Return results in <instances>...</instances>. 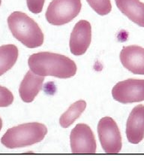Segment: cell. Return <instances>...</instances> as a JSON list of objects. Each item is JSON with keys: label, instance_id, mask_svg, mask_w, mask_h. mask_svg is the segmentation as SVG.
Returning <instances> with one entry per match:
<instances>
[{"label": "cell", "instance_id": "cell-16", "mask_svg": "<svg viewBox=\"0 0 144 161\" xmlns=\"http://www.w3.org/2000/svg\"><path fill=\"white\" fill-rule=\"evenodd\" d=\"M14 96L5 87L0 86V107H8L12 104Z\"/></svg>", "mask_w": 144, "mask_h": 161}, {"label": "cell", "instance_id": "cell-5", "mask_svg": "<svg viewBox=\"0 0 144 161\" xmlns=\"http://www.w3.org/2000/svg\"><path fill=\"white\" fill-rule=\"evenodd\" d=\"M98 133L101 147L105 153L118 154L122 150V136L116 121L110 117H104L98 124Z\"/></svg>", "mask_w": 144, "mask_h": 161}, {"label": "cell", "instance_id": "cell-1", "mask_svg": "<svg viewBox=\"0 0 144 161\" xmlns=\"http://www.w3.org/2000/svg\"><path fill=\"white\" fill-rule=\"evenodd\" d=\"M30 70L40 76L69 78L77 73L76 63L65 55L52 52H38L29 57Z\"/></svg>", "mask_w": 144, "mask_h": 161}, {"label": "cell", "instance_id": "cell-8", "mask_svg": "<svg viewBox=\"0 0 144 161\" xmlns=\"http://www.w3.org/2000/svg\"><path fill=\"white\" fill-rule=\"evenodd\" d=\"M92 40V26L89 21H78L71 34L69 47L72 54L80 56L89 48Z\"/></svg>", "mask_w": 144, "mask_h": 161}, {"label": "cell", "instance_id": "cell-19", "mask_svg": "<svg viewBox=\"0 0 144 161\" xmlns=\"http://www.w3.org/2000/svg\"><path fill=\"white\" fill-rule=\"evenodd\" d=\"M1 4H2V0H0V5H1Z\"/></svg>", "mask_w": 144, "mask_h": 161}, {"label": "cell", "instance_id": "cell-2", "mask_svg": "<svg viewBox=\"0 0 144 161\" xmlns=\"http://www.w3.org/2000/svg\"><path fill=\"white\" fill-rule=\"evenodd\" d=\"M9 30L15 39L29 48H35L44 43V33L37 23L21 11H14L8 18Z\"/></svg>", "mask_w": 144, "mask_h": 161}, {"label": "cell", "instance_id": "cell-13", "mask_svg": "<svg viewBox=\"0 0 144 161\" xmlns=\"http://www.w3.org/2000/svg\"><path fill=\"white\" fill-rule=\"evenodd\" d=\"M18 55V48L16 45H4L0 47V76L14 66Z\"/></svg>", "mask_w": 144, "mask_h": 161}, {"label": "cell", "instance_id": "cell-3", "mask_svg": "<svg viewBox=\"0 0 144 161\" xmlns=\"http://www.w3.org/2000/svg\"><path fill=\"white\" fill-rule=\"evenodd\" d=\"M47 133V128L41 123L23 124L7 130L1 139V142L8 148L24 147L40 142Z\"/></svg>", "mask_w": 144, "mask_h": 161}, {"label": "cell", "instance_id": "cell-9", "mask_svg": "<svg viewBox=\"0 0 144 161\" xmlns=\"http://www.w3.org/2000/svg\"><path fill=\"white\" fill-rule=\"evenodd\" d=\"M122 66L135 75H144V48L138 45L125 46L120 52Z\"/></svg>", "mask_w": 144, "mask_h": 161}, {"label": "cell", "instance_id": "cell-18", "mask_svg": "<svg viewBox=\"0 0 144 161\" xmlns=\"http://www.w3.org/2000/svg\"><path fill=\"white\" fill-rule=\"evenodd\" d=\"M2 128H3V120H2V118H0V131H1Z\"/></svg>", "mask_w": 144, "mask_h": 161}, {"label": "cell", "instance_id": "cell-7", "mask_svg": "<svg viewBox=\"0 0 144 161\" xmlns=\"http://www.w3.org/2000/svg\"><path fill=\"white\" fill-rule=\"evenodd\" d=\"M70 143L73 154H95L96 141L87 124H78L71 132Z\"/></svg>", "mask_w": 144, "mask_h": 161}, {"label": "cell", "instance_id": "cell-11", "mask_svg": "<svg viewBox=\"0 0 144 161\" xmlns=\"http://www.w3.org/2000/svg\"><path fill=\"white\" fill-rule=\"evenodd\" d=\"M45 77L29 71L20 84L19 93L21 99L26 103L34 101L43 86Z\"/></svg>", "mask_w": 144, "mask_h": 161}, {"label": "cell", "instance_id": "cell-17", "mask_svg": "<svg viewBox=\"0 0 144 161\" xmlns=\"http://www.w3.org/2000/svg\"><path fill=\"white\" fill-rule=\"evenodd\" d=\"M45 0H26L29 10L33 14H39L42 11Z\"/></svg>", "mask_w": 144, "mask_h": 161}, {"label": "cell", "instance_id": "cell-14", "mask_svg": "<svg viewBox=\"0 0 144 161\" xmlns=\"http://www.w3.org/2000/svg\"><path fill=\"white\" fill-rule=\"evenodd\" d=\"M86 107V103L83 99L73 103L59 118V124L63 128L69 127L77 118H80L82 113L85 111Z\"/></svg>", "mask_w": 144, "mask_h": 161}, {"label": "cell", "instance_id": "cell-12", "mask_svg": "<svg viewBox=\"0 0 144 161\" xmlns=\"http://www.w3.org/2000/svg\"><path fill=\"white\" fill-rule=\"evenodd\" d=\"M117 8L122 14L137 24L144 27V3L140 0H115Z\"/></svg>", "mask_w": 144, "mask_h": 161}, {"label": "cell", "instance_id": "cell-4", "mask_svg": "<svg viewBox=\"0 0 144 161\" xmlns=\"http://www.w3.org/2000/svg\"><path fill=\"white\" fill-rule=\"evenodd\" d=\"M81 8V0H53L46 11V20L54 26L68 24L80 14Z\"/></svg>", "mask_w": 144, "mask_h": 161}, {"label": "cell", "instance_id": "cell-10", "mask_svg": "<svg viewBox=\"0 0 144 161\" xmlns=\"http://www.w3.org/2000/svg\"><path fill=\"white\" fill-rule=\"evenodd\" d=\"M126 136L131 144H138L144 139V105H138L132 109L127 124Z\"/></svg>", "mask_w": 144, "mask_h": 161}, {"label": "cell", "instance_id": "cell-15", "mask_svg": "<svg viewBox=\"0 0 144 161\" xmlns=\"http://www.w3.org/2000/svg\"><path fill=\"white\" fill-rule=\"evenodd\" d=\"M90 7L97 13L98 14H108L112 10V5L110 0H86Z\"/></svg>", "mask_w": 144, "mask_h": 161}, {"label": "cell", "instance_id": "cell-6", "mask_svg": "<svg viewBox=\"0 0 144 161\" xmlns=\"http://www.w3.org/2000/svg\"><path fill=\"white\" fill-rule=\"evenodd\" d=\"M112 96L122 104L144 101V80L129 78L118 82L113 87Z\"/></svg>", "mask_w": 144, "mask_h": 161}]
</instances>
